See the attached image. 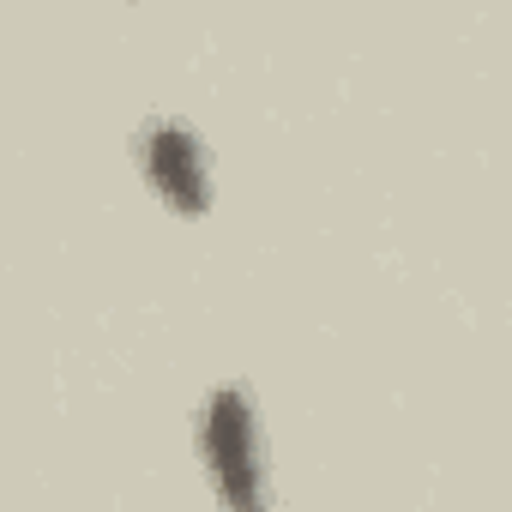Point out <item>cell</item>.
Here are the masks:
<instances>
[{"mask_svg": "<svg viewBox=\"0 0 512 512\" xmlns=\"http://www.w3.org/2000/svg\"><path fill=\"white\" fill-rule=\"evenodd\" d=\"M199 458H205V476H211L223 512L272 506L266 440H260V416H253L247 386H211V398L199 404Z\"/></svg>", "mask_w": 512, "mask_h": 512, "instance_id": "obj_1", "label": "cell"}, {"mask_svg": "<svg viewBox=\"0 0 512 512\" xmlns=\"http://www.w3.org/2000/svg\"><path fill=\"white\" fill-rule=\"evenodd\" d=\"M133 157H139V175L151 181V193L181 211V217H199L211 205V157H205V133L187 127L181 115H151L139 133H133Z\"/></svg>", "mask_w": 512, "mask_h": 512, "instance_id": "obj_2", "label": "cell"}]
</instances>
